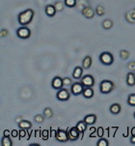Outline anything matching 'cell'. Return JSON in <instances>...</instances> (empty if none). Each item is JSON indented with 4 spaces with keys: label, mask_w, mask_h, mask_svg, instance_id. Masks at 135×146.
Returning <instances> with one entry per match:
<instances>
[{
    "label": "cell",
    "mask_w": 135,
    "mask_h": 146,
    "mask_svg": "<svg viewBox=\"0 0 135 146\" xmlns=\"http://www.w3.org/2000/svg\"><path fill=\"white\" fill-rule=\"evenodd\" d=\"M102 27H103L104 29H106V30H109V29H111L113 27V21L111 19H105V21H102Z\"/></svg>",
    "instance_id": "23"
},
{
    "label": "cell",
    "mask_w": 135,
    "mask_h": 146,
    "mask_svg": "<svg viewBox=\"0 0 135 146\" xmlns=\"http://www.w3.org/2000/svg\"><path fill=\"white\" fill-rule=\"evenodd\" d=\"M104 135V130L102 127H99V129H97V135L99 137H102Z\"/></svg>",
    "instance_id": "33"
},
{
    "label": "cell",
    "mask_w": 135,
    "mask_h": 146,
    "mask_svg": "<svg viewBox=\"0 0 135 146\" xmlns=\"http://www.w3.org/2000/svg\"><path fill=\"white\" fill-rule=\"evenodd\" d=\"M127 104L131 106H135V94H129L128 98H127Z\"/></svg>",
    "instance_id": "29"
},
{
    "label": "cell",
    "mask_w": 135,
    "mask_h": 146,
    "mask_svg": "<svg viewBox=\"0 0 135 146\" xmlns=\"http://www.w3.org/2000/svg\"><path fill=\"white\" fill-rule=\"evenodd\" d=\"M97 146H108L109 145V142L106 138H103V137H100L99 139V141L97 142Z\"/></svg>",
    "instance_id": "30"
},
{
    "label": "cell",
    "mask_w": 135,
    "mask_h": 146,
    "mask_svg": "<svg viewBox=\"0 0 135 146\" xmlns=\"http://www.w3.org/2000/svg\"><path fill=\"white\" fill-rule=\"evenodd\" d=\"M51 86H52V88L55 89V90H59V89L63 88L64 87L63 78L59 76H56L52 80V81H51Z\"/></svg>",
    "instance_id": "10"
},
{
    "label": "cell",
    "mask_w": 135,
    "mask_h": 146,
    "mask_svg": "<svg viewBox=\"0 0 135 146\" xmlns=\"http://www.w3.org/2000/svg\"><path fill=\"white\" fill-rule=\"evenodd\" d=\"M114 88L115 85L111 80H102L99 84V91L101 94H109Z\"/></svg>",
    "instance_id": "3"
},
{
    "label": "cell",
    "mask_w": 135,
    "mask_h": 146,
    "mask_svg": "<svg viewBox=\"0 0 135 146\" xmlns=\"http://www.w3.org/2000/svg\"><path fill=\"white\" fill-rule=\"evenodd\" d=\"M81 83L85 86V87H93L95 85V78L91 75H85L80 78Z\"/></svg>",
    "instance_id": "9"
},
{
    "label": "cell",
    "mask_w": 135,
    "mask_h": 146,
    "mask_svg": "<svg viewBox=\"0 0 135 146\" xmlns=\"http://www.w3.org/2000/svg\"><path fill=\"white\" fill-rule=\"evenodd\" d=\"M16 36L19 39H22V40H26L29 37L31 36V30L27 26H20L16 30Z\"/></svg>",
    "instance_id": "5"
},
{
    "label": "cell",
    "mask_w": 135,
    "mask_h": 146,
    "mask_svg": "<svg viewBox=\"0 0 135 146\" xmlns=\"http://www.w3.org/2000/svg\"><path fill=\"white\" fill-rule=\"evenodd\" d=\"M18 125L19 129H25V130H28V129H30L32 127V123L27 120H22L21 122H19Z\"/></svg>",
    "instance_id": "22"
},
{
    "label": "cell",
    "mask_w": 135,
    "mask_h": 146,
    "mask_svg": "<svg viewBox=\"0 0 135 146\" xmlns=\"http://www.w3.org/2000/svg\"><path fill=\"white\" fill-rule=\"evenodd\" d=\"M99 59V62L105 66H110L114 63V56L112 55V53L108 52V51H103V52L100 53Z\"/></svg>",
    "instance_id": "2"
},
{
    "label": "cell",
    "mask_w": 135,
    "mask_h": 146,
    "mask_svg": "<svg viewBox=\"0 0 135 146\" xmlns=\"http://www.w3.org/2000/svg\"><path fill=\"white\" fill-rule=\"evenodd\" d=\"M64 6H65V3H63L61 1H56L55 4H54V7L57 10V12H62L64 10Z\"/></svg>",
    "instance_id": "28"
},
{
    "label": "cell",
    "mask_w": 135,
    "mask_h": 146,
    "mask_svg": "<svg viewBox=\"0 0 135 146\" xmlns=\"http://www.w3.org/2000/svg\"><path fill=\"white\" fill-rule=\"evenodd\" d=\"M43 115H45V118H47V119H49L53 116V111L51 110L50 108H45V110H43Z\"/></svg>",
    "instance_id": "26"
},
{
    "label": "cell",
    "mask_w": 135,
    "mask_h": 146,
    "mask_svg": "<svg viewBox=\"0 0 135 146\" xmlns=\"http://www.w3.org/2000/svg\"><path fill=\"white\" fill-rule=\"evenodd\" d=\"M134 74H135V71H134Z\"/></svg>",
    "instance_id": "44"
},
{
    "label": "cell",
    "mask_w": 135,
    "mask_h": 146,
    "mask_svg": "<svg viewBox=\"0 0 135 146\" xmlns=\"http://www.w3.org/2000/svg\"><path fill=\"white\" fill-rule=\"evenodd\" d=\"M126 19L127 22H129V23H134L135 22V9H132L130 11L126 12Z\"/></svg>",
    "instance_id": "17"
},
{
    "label": "cell",
    "mask_w": 135,
    "mask_h": 146,
    "mask_svg": "<svg viewBox=\"0 0 135 146\" xmlns=\"http://www.w3.org/2000/svg\"><path fill=\"white\" fill-rule=\"evenodd\" d=\"M81 14H82L83 17H85L86 19H93L95 17V11H94L91 6H86L82 9Z\"/></svg>",
    "instance_id": "11"
},
{
    "label": "cell",
    "mask_w": 135,
    "mask_h": 146,
    "mask_svg": "<svg viewBox=\"0 0 135 146\" xmlns=\"http://www.w3.org/2000/svg\"><path fill=\"white\" fill-rule=\"evenodd\" d=\"M121 110H122V108H121V106H120V104H113L109 108L110 112L114 115L119 114V113L121 112Z\"/></svg>",
    "instance_id": "19"
},
{
    "label": "cell",
    "mask_w": 135,
    "mask_h": 146,
    "mask_svg": "<svg viewBox=\"0 0 135 146\" xmlns=\"http://www.w3.org/2000/svg\"><path fill=\"white\" fill-rule=\"evenodd\" d=\"M131 135H135V127L131 129Z\"/></svg>",
    "instance_id": "42"
},
{
    "label": "cell",
    "mask_w": 135,
    "mask_h": 146,
    "mask_svg": "<svg viewBox=\"0 0 135 146\" xmlns=\"http://www.w3.org/2000/svg\"><path fill=\"white\" fill-rule=\"evenodd\" d=\"M130 143H131V144H135V135H131V137H130Z\"/></svg>",
    "instance_id": "38"
},
{
    "label": "cell",
    "mask_w": 135,
    "mask_h": 146,
    "mask_svg": "<svg viewBox=\"0 0 135 146\" xmlns=\"http://www.w3.org/2000/svg\"><path fill=\"white\" fill-rule=\"evenodd\" d=\"M84 88H85V86L81 83V81L80 82H74L70 85V92H72V95L78 96V95H81V94H82Z\"/></svg>",
    "instance_id": "6"
},
{
    "label": "cell",
    "mask_w": 135,
    "mask_h": 146,
    "mask_svg": "<svg viewBox=\"0 0 135 146\" xmlns=\"http://www.w3.org/2000/svg\"><path fill=\"white\" fill-rule=\"evenodd\" d=\"M133 116H134V118H135V112H134V114H133Z\"/></svg>",
    "instance_id": "43"
},
{
    "label": "cell",
    "mask_w": 135,
    "mask_h": 146,
    "mask_svg": "<svg viewBox=\"0 0 135 146\" xmlns=\"http://www.w3.org/2000/svg\"><path fill=\"white\" fill-rule=\"evenodd\" d=\"M1 146H13V141L10 135H3L1 138Z\"/></svg>",
    "instance_id": "20"
},
{
    "label": "cell",
    "mask_w": 135,
    "mask_h": 146,
    "mask_svg": "<svg viewBox=\"0 0 135 146\" xmlns=\"http://www.w3.org/2000/svg\"><path fill=\"white\" fill-rule=\"evenodd\" d=\"M83 120L87 125H94L97 122V116H95V114H88L85 116Z\"/></svg>",
    "instance_id": "14"
},
{
    "label": "cell",
    "mask_w": 135,
    "mask_h": 146,
    "mask_svg": "<svg viewBox=\"0 0 135 146\" xmlns=\"http://www.w3.org/2000/svg\"><path fill=\"white\" fill-rule=\"evenodd\" d=\"M95 14H97L99 17L104 16V14H105V9L103 8V6H102V5H97V8H95Z\"/></svg>",
    "instance_id": "24"
},
{
    "label": "cell",
    "mask_w": 135,
    "mask_h": 146,
    "mask_svg": "<svg viewBox=\"0 0 135 146\" xmlns=\"http://www.w3.org/2000/svg\"><path fill=\"white\" fill-rule=\"evenodd\" d=\"M87 124L84 122V120L82 121H79V122L76 124V128L78 129V131H79V133H81L82 135H84V132L86 131V129H87Z\"/></svg>",
    "instance_id": "21"
},
{
    "label": "cell",
    "mask_w": 135,
    "mask_h": 146,
    "mask_svg": "<svg viewBox=\"0 0 135 146\" xmlns=\"http://www.w3.org/2000/svg\"><path fill=\"white\" fill-rule=\"evenodd\" d=\"M120 57H121L122 60H126V59L129 57V51L126 50V49H122V50L120 51Z\"/></svg>",
    "instance_id": "27"
},
{
    "label": "cell",
    "mask_w": 135,
    "mask_h": 146,
    "mask_svg": "<svg viewBox=\"0 0 135 146\" xmlns=\"http://www.w3.org/2000/svg\"><path fill=\"white\" fill-rule=\"evenodd\" d=\"M68 141H76V140L79 139L81 133H79L76 126H75V127L70 128L68 131Z\"/></svg>",
    "instance_id": "7"
},
{
    "label": "cell",
    "mask_w": 135,
    "mask_h": 146,
    "mask_svg": "<svg viewBox=\"0 0 135 146\" xmlns=\"http://www.w3.org/2000/svg\"><path fill=\"white\" fill-rule=\"evenodd\" d=\"M70 94H72V92H70L68 89L63 87V88L57 90V93H56V98H57L58 101H61V102H66V101L70 100Z\"/></svg>",
    "instance_id": "4"
},
{
    "label": "cell",
    "mask_w": 135,
    "mask_h": 146,
    "mask_svg": "<svg viewBox=\"0 0 135 146\" xmlns=\"http://www.w3.org/2000/svg\"><path fill=\"white\" fill-rule=\"evenodd\" d=\"M82 75H83V68L82 67H75L74 70L72 72V78L74 80H80L82 78Z\"/></svg>",
    "instance_id": "12"
},
{
    "label": "cell",
    "mask_w": 135,
    "mask_h": 146,
    "mask_svg": "<svg viewBox=\"0 0 135 146\" xmlns=\"http://www.w3.org/2000/svg\"><path fill=\"white\" fill-rule=\"evenodd\" d=\"M127 69H128L130 72H134L135 71V62L134 61H131L127 64Z\"/></svg>",
    "instance_id": "34"
},
{
    "label": "cell",
    "mask_w": 135,
    "mask_h": 146,
    "mask_svg": "<svg viewBox=\"0 0 135 146\" xmlns=\"http://www.w3.org/2000/svg\"><path fill=\"white\" fill-rule=\"evenodd\" d=\"M45 12L46 16L50 17V18H52V17L55 16V14H56V12H57V10L55 9L54 5H47V6H45Z\"/></svg>",
    "instance_id": "13"
},
{
    "label": "cell",
    "mask_w": 135,
    "mask_h": 146,
    "mask_svg": "<svg viewBox=\"0 0 135 146\" xmlns=\"http://www.w3.org/2000/svg\"><path fill=\"white\" fill-rule=\"evenodd\" d=\"M94 89H93V87H85L84 90H83L82 92V95L83 97L86 98V99H91L94 97Z\"/></svg>",
    "instance_id": "16"
},
{
    "label": "cell",
    "mask_w": 135,
    "mask_h": 146,
    "mask_svg": "<svg viewBox=\"0 0 135 146\" xmlns=\"http://www.w3.org/2000/svg\"><path fill=\"white\" fill-rule=\"evenodd\" d=\"M45 115H41V114H37L35 117H34V120H35L36 123H39V124H41V123L43 122V120H45Z\"/></svg>",
    "instance_id": "31"
},
{
    "label": "cell",
    "mask_w": 135,
    "mask_h": 146,
    "mask_svg": "<svg viewBox=\"0 0 135 146\" xmlns=\"http://www.w3.org/2000/svg\"><path fill=\"white\" fill-rule=\"evenodd\" d=\"M11 135V133H10L9 130H5L4 131V135Z\"/></svg>",
    "instance_id": "40"
},
{
    "label": "cell",
    "mask_w": 135,
    "mask_h": 146,
    "mask_svg": "<svg viewBox=\"0 0 135 146\" xmlns=\"http://www.w3.org/2000/svg\"><path fill=\"white\" fill-rule=\"evenodd\" d=\"M18 131H16V130H14V131H12V132H11V135L13 137H18Z\"/></svg>",
    "instance_id": "37"
},
{
    "label": "cell",
    "mask_w": 135,
    "mask_h": 146,
    "mask_svg": "<svg viewBox=\"0 0 135 146\" xmlns=\"http://www.w3.org/2000/svg\"><path fill=\"white\" fill-rule=\"evenodd\" d=\"M34 18V11L32 9H26L25 11L21 12L18 15V23L21 26H26L27 24H29L32 21V19Z\"/></svg>",
    "instance_id": "1"
},
{
    "label": "cell",
    "mask_w": 135,
    "mask_h": 146,
    "mask_svg": "<svg viewBox=\"0 0 135 146\" xmlns=\"http://www.w3.org/2000/svg\"><path fill=\"white\" fill-rule=\"evenodd\" d=\"M126 84L128 86L135 85V74L134 72H128L126 75Z\"/></svg>",
    "instance_id": "15"
},
{
    "label": "cell",
    "mask_w": 135,
    "mask_h": 146,
    "mask_svg": "<svg viewBox=\"0 0 135 146\" xmlns=\"http://www.w3.org/2000/svg\"><path fill=\"white\" fill-rule=\"evenodd\" d=\"M95 131H97V130H95V128H91V129H90V133H95Z\"/></svg>",
    "instance_id": "41"
},
{
    "label": "cell",
    "mask_w": 135,
    "mask_h": 146,
    "mask_svg": "<svg viewBox=\"0 0 135 146\" xmlns=\"http://www.w3.org/2000/svg\"><path fill=\"white\" fill-rule=\"evenodd\" d=\"M25 135H26L25 129H20V131H19V137H24Z\"/></svg>",
    "instance_id": "36"
},
{
    "label": "cell",
    "mask_w": 135,
    "mask_h": 146,
    "mask_svg": "<svg viewBox=\"0 0 135 146\" xmlns=\"http://www.w3.org/2000/svg\"><path fill=\"white\" fill-rule=\"evenodd\" d=\"M64 3H65V6L68 7V8H73L76 6L77 0H64Z\"/></svg>",
    "instance_id": "25"
},
{
    "label": "cell",
    "mask_w": 135,
    "mask_h": 146,
    "mask_svg": "<svg viewBox=\"0 0 135 146\" xmlns=\"http://www.w3.org/2000/svg\"><path fill=\"white\" fill-rule=\"evenodd\" d=\"M6 36H8V30H7V29H2L1 30V37L2 38H5Z\"/></svg>",
    "instance_id": "35"
},
{
    "label": "cell",
    "mask_w": 135,
    "mask_h": 146,
    "mask_svg": "<svg viewBox=\"0 0 135 146\" xmlns=\"http://www.w3.org/2000/svg\"><path fill=\"white\" fill-rule=\"evenodd\" d=\"M92 57H91L90 55H87L85 56L84 58H83L82 60V68L83 69H89L91 66H92Z\"/></svg>",
    "instance_id": "18"
},
{
    "label": "cell",
    "mask_w": 135,
    "mask_h": 146,
    "mask_svg": "<svg viewBox=\"0 0 135 146\" xmlns=\"http://www.w3.org/2000/svg\"><path fill=\"white\" fill-rule=\"evenodd\" d=\"M22 120H23V119H22V117H21V116H18V117L16 118V122L18 123V124L19 122H21Z\"/></svg>",
    "instance_id": "39"
},
{
    "label": "cell",
    "mask_w": 135,
    "mask_h": 146,
    "mask_svg": "<svg viewBox=\"0 0 135 146\" xmlns=\"http://www.w3.org/2000/svg\"><path fill=\"white\" fill-rule=\"evenodd\" d=\"M55 138H56V140L59 141V142L68 141V131L61 130V129H59V130H57V132H56V133H55Z\"/></svg>",
    "instance_id": "8"
},
{
    "label": "cell",
    "mask_w": 135,
    "mask_h": 146,
    "mask_svg": "<svg viewBox=\"0 0 135 146\" xmlns=\"http://www.w3.org/2000/svg\"><path fill=\"white\" fill-rule=\"evenodd\" d=\"M63 84H64V87L65 86H70L72 84V78H63Z\"/></svg>",
    "instance_id": "32"
}]
</instances>
